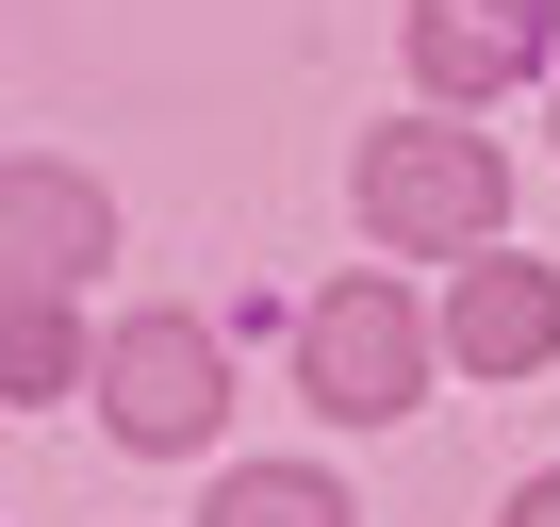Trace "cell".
<instances>
[{
    "mask_svg": "<svg viewBox=\"0 0 560 527\" xmlns=\"http://www.w3.org/2000/svg\"><path fill=\"white\" fill-rule=\"evenodd\" d=\"M100 412H116V445H198V429L231 412V379H214V330H198V314H149V330H116V347H100Z\"/></svg>",
    "mask_w": 560,
    "mask_h": 527,
    "instance_id": "3",
    "label": "cell"
},
{
    "mask_svg": "<svg viewBox=\"0 0 560 527\" xmlns=\"http://www.w3.org/2000/svg\"><path fill=\"white\" fill-rule=\"evenodd\" d=\"M67 379H83V330H67V297L18 281V314H0V396H67Z\"/></svg>",
    "mask_w": 560,
    "mask_h": 527,
    "instance_id": "7",
    "label": "cell"
},
{
    "mask_svg": "<svg viewBox=\"0 0 560 527\" xmlns=\"http://www.w3.org/2000/svg\"><path fill=\"white\" fill-rule=\"evenodd\" d=\"M298 379H314V412H347V429L412 412V379H429L412 281H330V297H314V330H298Z\"/></svg>",
    "mask_w": 560,
    "mask_h": 527,
    "instance_id": "1",
    "label": "cell"
},
{
    "mask_svg": "<svg viewBox=\"0 0 560 527\" xmlns=\"http://www.w3.org/2000/svg\"><path fill=\"white\" fill-rule=\"evenodd\" d=\"M511 527H560V478H527V494H511Z\"/></svg>",
    "mask_w": 560,
    "mask_h": 527,
    "instance_id": "9",
    "label": "cell"
},
{
    "mask_svg": "<svg viewBox=\"0 0 560 527\" xmlns=\"http://www.w3.org/2000/svg\"><path fill=\"white\" fill-rule=\"evenodd\" d=\"M0 247H18V281H34V297H67V281H100L116 214H100V181H83V165H18V198H0Z\"/></svg>",
    "mask_w": 560,
    "mask_h": 527,
    "instance_id": "4",
    "label": "cell"
},
{
    "mask_svg": "<svg viewBox=\"0 0 560 527\" xmlns=\"http://www.w3.org/2000/svg\"><path fill=\"white\" fill-rule=\"evenodd\" d=\"M494 149L478 132H380L363 149V214H380V247H494Z\"/></svg>",
    "mask_w": 560,
    "mask_h": 527,
    "instance_id": "2",
    "label": "cell"
},
{
    "mask_svg": "<svg viewBox=\"0 0 560 527\" xmlns=\"http://www.w3.org/2000/svg\"><path fill=\"white\" fill-rule=\"evenodd\" d=\"M445 347H462L478 379L560 363V264H478V281H462V314H445Z\"/></svg>",
    "mask_w": 560,
    "mask_h": 527,
    "instance_id": "6",
    "label": "cell"
},
{
    "mask_svg": "<svg viewBox=\"0 0 560 527\" xmlns=\"http://www.w3.org/2000/svg\"><path fill=\"white\" fill-rule=\"evenodd\" d=\"M214 527H347V494H330V478H280V461H264V478H231V494H214Z\"/></svg>",
    "mask_w": 560,
    "mask_h": 527,
    "instance_id": "8",
    "label": "cell"
},
{
    "mask_svg": "<svg viewBox=\"0 0 560 527\" xmlns=\"http://www.w3.org/2000/svg\"><path fill=\"white\" fill-rule=\"evenodd\" d=\"M412 67L429 99H494L511 67H544V0H412Z\"/></svg>",
    "mask_w": 560,
    "mask_h": 527,
    "instance_id": "5",
    "label": "cell"
}]
</instances>
